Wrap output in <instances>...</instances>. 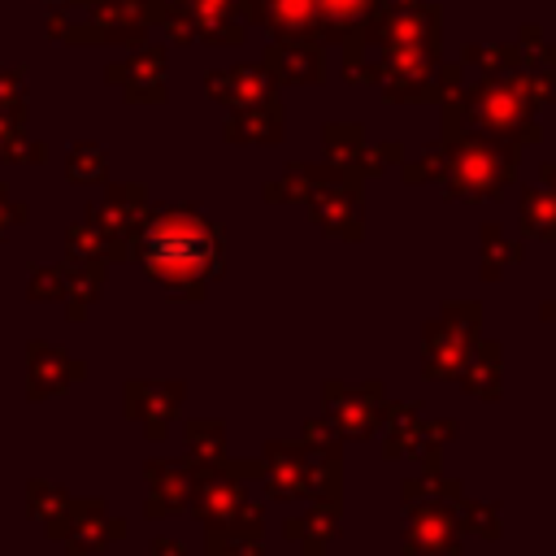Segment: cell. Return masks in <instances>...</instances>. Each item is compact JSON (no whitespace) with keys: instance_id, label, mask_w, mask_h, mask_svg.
<instances>
[{"instance_id":"1","label":"cell","mask_w":556,"mask_h":556,"mask_svg":"<svg viewBox=\"0 0 556 556\" xmlns=\"http://www.w3.org/2000/svg\"><path fill=\"white\" fill-rule=\"evenodd\" d=\"M135 256L169 300H204L208 282L222 274V235L187 204L148 208Z\"/></svg>"},{"instance_id":"2","label":"cell","mask_w":556,"mask_h":556,"mask_svg":"<svg viewBox=\"0 0 556 556\" xmlns=\"http://www.w3.org/2000/svg\"><path fill=\"white\" fill-rule=\"evenodd\" d=\"M482 339V304L478 300H443V308L421 326V378H460L473 348Z\"/></svg>"},{"instance_id":"3","label":"cell","mask_w":556,"mask_h":556,"mask_svg":"<svg viewBox=\"0 0 556 556\" xmlns=\"http://www.w3.org/2000/svg\"><path fill=\"white\" fill-rule=\"evenodd\" d=\"M513 165H517L513 148L486 143V139H465V143H452L443 156V187H447V195L486 200L508 187Z\"/></svg>"},{"instance_id":"4","label":"cell","mask_w":556,"mask_h":556,"mask_svg":"<svg viewBox=\"0 0 556 556\" xmlns=\"http://www.w3.org/2000/svg\"><path fill=\"white\" fill-rule=\"evenodd\" d=\"M404 508V556H460V517L452 500H417Z\"/></svg>"},{"instance_id":"5","label":"cell","mask_w":556,"mask_h":556,"mask_svg":"<svg viewBox=\"0 0 556 556\" xmlns=\"http://www.w3.org/2000/svg\"><path fill=\"white\" fill-rule=\"evenodd\" d=\"M382 382H365V387H348V382H321V404H326V421L343 434V439H369L382 426Z\"/></svg>"},{"instance_id":"6","label":"cell","mask_w":556,"mask_h":556,"mask_svg":"<svg viewBox=\"0 0 556 556\" xmlns=\"http://www.w3.org/2000/svg\"><path fill=\"white\" fill-rule=\"evenodd\" d=\"M182 395H187L182 378H165V382L135 378V382H126V413H130V421L143 426V434H148L152 443H161V439L169 434L174 417H178Z\"/></svg>"},{"instance_id":"7","label":"cell","mask_w":556,"mask_h":556,"mask_svg":"<svg viewBox=\"0 0 556 556\" xmlns=\"http://www.w3.org/2000/svg\"><path fill=\"white\" fill-rule=\"evenodd\" d=\"M261 478H265V495L295 504V500H313V478H308V456L300 447V439H269L265 443V460H261Z\"/></svg>"},{"instance_id":"8","label":"cell","mask_w":556,"mask_h":556,"mask_svg":"<svg viewBox=\"0 0 556 556\" xmlns=\"http://www.w3.org/2000/svg\"><path fill=\"white\" fill-rule=\"evenodd\" d=\"M126 539V521L122 517H109V504L104 495H91V500H74L70 508V530H65V556H96L104 552L109 543Z\"/></svg>"},{"instance_id":"9","label":"cell","mask_w":556,"mask_h":556,"mask_svg":"<svg viewBox=\"0 0 556 556\" xmlns=\"http://www.w3.org/2000/svg\"><path fill=\"white\" fill-rule=\"evenodd\" d=\"M83 378V365L61 348V343H43L35 339L26 348V400H52L65 395L74 382Z\"/></svg>"},{"instance_id":"10","label":"cell","mask_w":556,"mask_h":556,"mask_svg":"<svg viewBox=\"0 0 556 556\" xmlns=\"http://www.w3.org/2000/svg\"><path fill=\"white\" fill-rule=\"evenodd\" d=\"M143 478H148V500H143V513L148 517H169V513H182L191 508V491H195V478H191V465L187 460H148L143 465Z\"/></svg>"},{"instance_id":"11","label":"cell","mask_w":556,"mask_h":556,"mask_svg":"<svg viewBox=\"0 0 556 556\" xmlns=\"http://www.w3.org/2000/svg\"><path fill=\"white\" fill-rule=\"evenodd\" d=\"M282 534L304 552V556H321L339 534H343V504L334 500H313L304 513H291L282 521Z\"/></svg>"},{"instance_id":"12","label":"cell","mask_w":556,"mask_h":556,"mask_svg":"<svg viewBox=\"0 0 556 556\" xmlns=\"http://www.w3.org/2000/svg\"><path fill=\"white\" fill-rule=\"evenodd\" d=\"M313 204V222L334 235V239H356L361 235V217H356V187L343 178H326L321 187H313L308 195Z\"/></svg>"},{"instance_id":"13","label":"cell","mask_w":556,"mask_h":556,"mask_svg":"<svg viewBox=\"0 0 556 556\" xmlns=\"http://www.w3.org/2000/svg\"><path fill=\"white\" fill-rule=\"evenodd\" d=\"M452 434H456V426H452V421L413 417V421L387 426V443H382V456H387V460H417L421 452H430V447H443Z\"/></svg>"},{"instance_id":"14","label":"cell","mask_w":556,"mask_h":556,"mask_svg":"<svg viewBox=\"0 0 556 556\" xmlns=\"http://www.w3.org/2000/svg\"><path fill=\"white\" fill-rule=\"evenodd\" d=\"M61 278H65V317L70 321H83L87 317V308L100 300V291H104V261H78V256H70V261H61Z\"/></svg>"},{"instance_id":"15","label":"cell","mask_w":556,"mask_h":556,"mask_svg":"<svg viewBox=\"0 0 556 556\" xmlns=\"http://www.w3.org/2000/svg\"><path fill=\"white\" fill-rule=\"evenodd\" d=\"M26 508H30V517L35 521H43V534L48 539H65V530H70V508H74V495L65 491V486H56V482H43V478H30L26 482Z\"/></svg>"},{"instance_id":"16","label":"cell","mask_w":556,"mask_h":556,"mask_svg":"<svg viewBox=\"0 0 556 556\" xmlns=\"http://www.w3.org/2000/svg\"><path fill=\"white\" fill-rule=\"evenodd\" d=\"M504 352H500V343H491V339H478V348H473V356H469V365L460 369V387L469 391V395H478V400H495L500 391H504Z\"/></svg>"},{"instance_id":"17","label":"cell","mask_w":556,"mask_h":556,"mask_svg":"<svg viewBox=\"0 0 556 556\" xmlns=\"http://www.w3.org/2000/svg\"><path fill=\"white\" fill-rule=\"evenodd\" d=\"M204 556H265V543H261V530L213 526L204 530Z\"/></svg>"},{"instance_id":"18","label":"cell","mask_w":556,"mask_h":556,"mask_svg":"<svg viewBox=\"0 0 556 556\" xmlns=\"http://www.w3.org/2000/svg\"><path fill=\"white\" fill-rule=\"evenodd\" d=\"M517 261H521V243L508 239L504 226L486 222V226H482V278L495 282L500 269H504V265H517Z\"/></svg>"},{"instance_id":"19","label":"cell","mask_w":556,"mask_h":556,"mask_svg":"<svg viewBox=\"0 0 556 556\" xmlns=\"http://www.w3.org/2000/svg\"><path fill=\"white\" fill-rule=\"evenodd\" d=\"M465 495V482L460 478H447L443 469H426V473H417V478H408L404 486H400V500L404 504H417V500H460Z\"/></svg>"},{"instance_id":"20","label":"cell","mask_w":556,"mask_h":556,"mask_svg":"<svg viewBox=\"0 0 556 556\" xmlns=\"http://www.w3.org/2000/svg\"><path fill=\"white\" fill-rule=\"evenodd\" d=\"M182 443H187V460H222L226 426L222 421H187Z\"/></svg>"},{"instance_id":"21","label":"cell","mask_w":556,"mask_h":556,"mask_svg":"<svg viewBox=\"0 0 556 556\" xmlns=\"http://www.w3.org/2000/svg\"><path fill=\"white\" fill-rule=\"evenodd\" d=\"M521 230L539 239H556V195L552 191H526L521 195Z\"/></svg>"},{"instance_id":"22","label":"cell","mask_w":556,"mask_h":556,"mask_svg":"<svg viewBox=\"0 0 556 556\" xmlns=\"http://www.w3.org/2000/svg\"><path fill=\"white\" fill-rule=\"evenodd\" d=\"M456 517H460V530L478 534V539H500V508L491 500H456Z\"/></svg>"},{"instance_id":"23","label":"cell","mask_w":556,"mask_h":556,"mask_svg":"<svg viewBox=\"0 0 556 556\" xmlns=\"http://www.w3.org/2000/svg\"><path fill=\"white\" fill-rule=\"evenodd\" d=\"M65 252L78 256V261H104V256H109V239L100 235L96 222L83 217V222L65 226Z\"/></svg>"},{"instance_id":"24","label":"cell","mask_w":556,"mask_h":556,"mask_svg":"<svg viewBox=\"0 0 556 556\" xmlns=\"http://www.w3.org/2000/svg\"><path fill=\"white\" fill-rule=\"evenodd\" d=\"M300 447H304L308 456H343V434H339L326 417H313V421H304V430H300Z\"/></svg>"},{"instance_id":"25","label":"cell","mask_w":556,"mask_h":556,"mask_svg":"<svg viewBox=\"0 0 556 556\" xmlns=\"http://www.w3.org/2000/svg\"><path fill=\"white\" fill-rule=\"evenodd\" d=\"M265 22L278 30H304L313 22V0H265Z\"/></svg>"},{"instance_id":"26","label":"cell","mask_w":556,"mask_h":556,"mask_svg":"<svg viewBox=\"0 0 556 556\" xmlns=\"http://www.w3.org/2000/svg\"><path fill=\"white\" fill-rule=\"evenodd\" d=\"M30 300H61L65 295V278H61V265H30V287H26Z\"/></svg>"},{"instance_id":"27","label":"cell","mask_w":556,"mask_h":556,"mask_svg":"<svg viewBox=\"0 0 556 556\" xmlns=\"http://www.w3.org/2000/svg\"><path fill=\"white\" fill-rule=\"evenodd\" d=\"M65 174H70V182H100L104 178V156L96 148H74Z\"/></svg>"},{"instance_id":"28","label":"cell","mask_w":556,"mask_h":556,"mask_svg":"<svg viewBox=\"0 0 556 556\" xmlns=\"http://www.w3.org/2000/svg\"><path fill=\"white\" fill-rule=\"evenodd\" d=\"M369 0H313V9L334 26V30H343V26H352L356 17H361V9H365Z\"/></svg>"},{"instance_id":"29","label":"cell","mask_w":556,"mask_h":556,"mask_svg":"<svg viewBox=\"0 0 556 556\" xmlns=\"http://www.w3.org/2000/svg\"><path fill=\"white\" fill-rule=\"evenodd\" d=\"M413 417H421V400H400V404L382 400V426H400V421H413Z\"/></svg>"},{"instance_id":"30","label":"cell","mask_w":556,"mask_h":556,"mask_svg":"<svg viewBox=\"0 0 556 556\" xmlns=\"http://www.w3.org/2000/svg\"><path fill=\"white\" fill-rule=\"evenodd\" d=\"M13 222H26V204H13V200L4 195V187H0V235H4Z\"/></svg>"},{"instance_id":"31","label":"cell","mask_w":556,"mask_h":556,"mask_svg":"<svg viewBox=\"0 0 556 556\" xmlns=\"http://www.w3.org/2000/svg\"><path fill=\"white\" fill-rule=\"evenodd\" d=\"M148 556H187V547H182L178 539H169V534H156V539L148 543Z\"/></svg>"},{"instance_id":"32","label":"cell","mask_w":556,"mask_h":556,"mask_svg":"<svg viewBox=\"0 0 556 556\" xmlns=\"http://www.w3.org/2000/svg\"><path fill=\"white\" fill-rule=\"evenodd\" d=\"M539 317H543V321H552V326H556V300H547V304H539Z\"/></svg>"},{"instance_id":"33","label":"cell","mask_w":556,"mask_h":556,"mask_svg":"<svg viewBox=\"0 0 556 556\" xmlns=\"http://www.w3.org/2000/svg\"><path fill=\"white\" fill-rule=\"evenodd\" d=\"M543 182H547V191L556 195V165H547V169H543Z\"/></svg>"}]
</instances>
